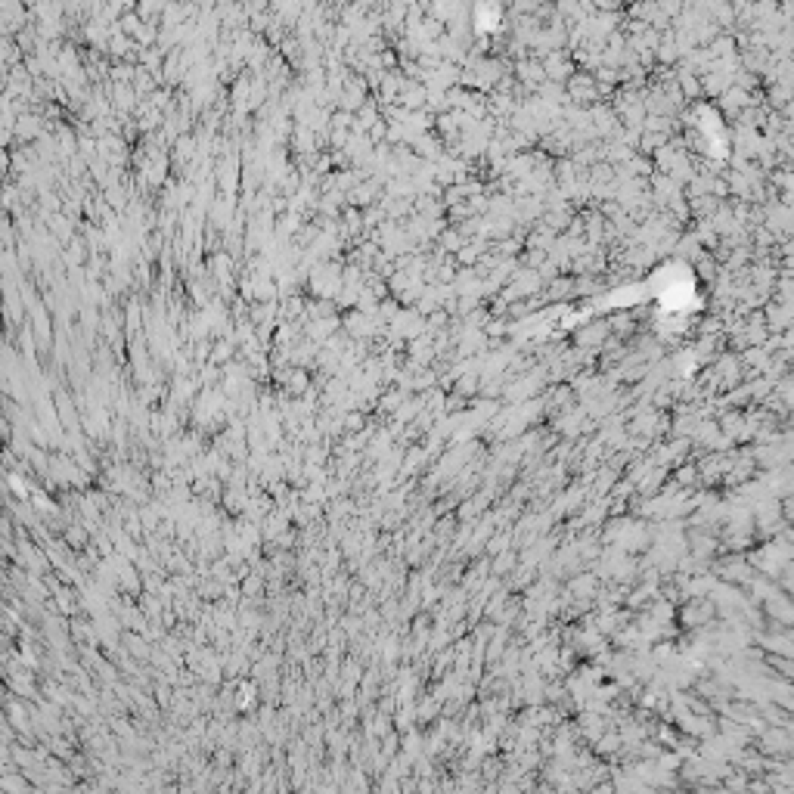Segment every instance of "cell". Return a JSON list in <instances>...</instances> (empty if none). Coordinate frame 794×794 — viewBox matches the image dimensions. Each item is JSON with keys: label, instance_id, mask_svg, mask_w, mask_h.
<instances>
[]
</instances>
